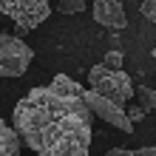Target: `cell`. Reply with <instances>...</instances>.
Listing matches in <instances>:
<instances>
[{
    "label": "cell",
    "mask_w": 156,
    "mask_h": 156,
    "mask_svg": "<svg viewBox=\"0 0 156 156\" xmlns=\"http://www.w3.org/2000/svg\"><path fill=\"white\" fill-rule=\"evenodd\" d=\"M77 80L57 74L51 85L31 88L14 108V131L40 156H85L94 114Z\"/></svg>",
    "instance_id": "1"
},
{
    "label": "cell",
    "mask_w": 156,
    "mask_h": 156,
    "mask_svg": "<svg viewBox=\"0 0 156 156\" xmlns=\"http://www.w3.org/2000/svg\"><path fill=\"white\" fill-rule=\"evenodd\" d=\"M88 82L94 91H99L102 97L114 99V102L128 105L133 99V82L122 68H108L105 62H99V66L88 68Z\"/></svg>",
    "instance_id": "2"
},
{
    "label": "cell",
    "mask_w": 156,
    "mask_h": 156,
    "mask_svg": "<svg viewBox=\"0 0 156 156\" xmlns=\"http://www.w3.org/2000/svg\"><path fill=\"white\" fill-rule=\"evenodd\" d=\"M34 60L31 45H26L17 34H0V80L23 77Z\"/></svg>",
    "instance_id": "3"
},
{
    "label": "cell",
    "mask_w": 156,
    "mask_h": 156,
    "mask_svg": "<svg viewBox=\"0 0 156 156\" xmlns=\"http://www.w3.org/2000/svg\"><path fill=\"white\" fill-rule=\"evenodd\" d=\"M0 12L17 26L37 29L51 14V0H0Z\"/></svg>",
    "instance_id": "4"
},
{
    "label": "cell",
    "mask_w": 156,
    "mask_h": 156,
    "mask_svg": "<svg viewBox=\"0 0 156 156\" xmlns=\"http://www.w3.org/2000/svg\"><path fill=\"white\" fill-rule=\"evenodd\" d=\"M82 97H85V102H88V108H91V114H94V116L105 119L108 125L119 128L122 133H131L133 131V122H131V116H128V111H125L122 102H114V99L102 97L94 88H91V91H82Z\"/></svg>",
    "instance_id": "5"
},
{
    "label": "cell",
    "mask_w": 156,
    "mask_h": 156,
    "mask_svg": "<svg viewBox=\"0 0 156 156\" xmlns=\"http://www.w3.org/2000/svg\"><path fill=\"white\" fill-rule=\"evenodd\" d=\"M91 14L99 26L111 31H122L128 26V17H125V9H122V0H91Z\"/></svg>",
    "instance_id": "6"
},
{
    "label": "cell",
    "mask_w": 156,
    "mask_h": 156,
    "mask_svg": "<svg viewBox=\"0 0 156 156\" xmlns=\"http://www.w3.org/2000/svg\"><path fill=\"white\" fill-rule=\"evenodd\" d=\"M20 153V136L14 128H9L0 119V156H17Z\"/></svg>",
    "instance_id": "7"
},
{
    "label": "cell",
    "mask_w": 156,
    "mask_h": 156,
    "mask_svg": "<svg viewBox=\"0 0 156 156\" xmlns=\"http://www.w3.org/2000/svg\"><path fill=\"white\" fill-rule=\"evenodd\" d=\"M133 97H136V102H139V105L145 108V114L156 108V91H153V88H148V85H139V88H133Z\"/></svg>",
    "instance_id": "8"
},
{
    "label": "cell",
    "mask_w": 156,
    "mask_h": 156,
    "mask_svg": "<svg viewBox=\"0 0 156 156\" xmlns=\"http://www.w3.org/2000/svg\"><path fill=\"white\" fill-rule=\"evenodd\" d=\"M57 12H62V14H80V12H85V0H57Z\"/></svg>",
    "instance_id": "9"
},
{
    "label": "cell",
    "mask_w": 156,
    "mask_h": 156,
    "mask_svg": "<svg viewBox=\"0 0 156 156\" xmlns=\"http://www.w3.org/2000/svg\"><path fill=\"white\" fill-rule=\"evenodd\" d=\"M102 62H105L108 68H122V62H125V54L119 51V48H111V51L105 54V60H102Z\"/></svg>",
    "instance_id": "10"
},
{
    "label": "cell",
    "mask_w": 156,
    "mask_h": 156,
    "mask_svg": "<svg viewBox=\"0 0 156 156\" xmlns=\"http://www.w3.org/2000/svg\"><path fill=\"white\" fill-rule=\"evenodd\" d=\"M139 14L145 17V20L156 23V0H142V6H139Z\"/></svg>",
    "instance_id": "11"
},
{
    "label": "cell",
    "mask_w": 156,
    "mask_h": 156,
    "mask_svg": "<svg viewBox=\"0 0 156 156\" xmlns=\"http://www.w3.org/2000/svg\"><path fill=\"white\" fill-rule=\"evenodd\" d=\"M125 111H128V116H131V122H133V125L145 119V108H142L139 102H136V105H131V108H125Z\"/></svg>",
    "instance_id": "12"
},
{
    "label": "cell",
    "mask_w": 156,
    "mask_h": 156,
    "mask_svg": "<svg viewBox=\"0 0 156 156\" xmlns=\"http://www.w3.org/2000/svg\"><path fill=\"white\" fill-rule=\"evenodd\" d=\"M128 156H156V148L153 145H148V148H133V151H128Z\"/></svg>",
    "instance_id": "13"
},
{
    "label": "cell",
    "mask_w": 156,
    "mask_h": 156,
    "mask_svg": "<svg viewBox=\"0 0 156 156\" xmlns=\"http://www.w3.org/2000/svg\"><path fill=\"white\" fill-rule=\"evenodd\" d=\"M153 60H156V48H153Z\"/></svg>",
    "instance_id": "14"
}]
</instances>
